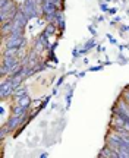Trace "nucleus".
<instances>
[{
    "mask_svg": "<svg viewBox=\"0 0 129 158\" xmlns=\"http://www.w3.org/2000/svg\"><path fill=\"white\" fill-rule=\"evenodd\" d=\"M22 12L27 15V18L37 16V0H27V3L24 5Z\"/></svg>",
    "mask_w": 129,
    "mask_h": 158,
    "instance_id": "nucleus-1",
    "label": "nucleus"
},
{
    "mask_svg": "<svg viewBox=\"0 0 129 158\" xmlns=\"http://www.w3.org/2000/svg\"><path fill=\"white\" fill-rule=\"evenodd\" d=\"M24 44V38H22V34H11L9 40H7V47L11 48H18Z\"/></svg>",
    "mask_w": 129,
    "mask_h": 158,
    "instance_id": "nucleus-2",
    "label": "nucleus"
},
{
    "mask_svg": "<svg viewBox=\"0 0 129 158\" xmlns=\"http://www.w3.org/2000/svg\"><path fill=\"white\" fill-rule=\"evenodd\" d=\"M13 88H15V85H13V82H12V79H9L7 82H5V84L2 85V89H0L2 97H3V98H6L7 95H11L12 91H13Z\"/></svg>",
    "mask_w": 129,
    "mask_h": 158,
    "instance_id": "nucleus-3",
    "label": "nucleus"
},
{
    "mask_svg": "<svg viewBox=\"0 0 129 158\" xmlns=\"http://www.w3.org/2000/svg\"><path fill=\"white\" fill-rule=\"evenodd\" d=\"M21 122H22V116H15V114H13V116L9 118V122H7V124H6V126H7V129H9V130H12V129H15V127H16Z\"/></svg>",
    "mask_w": 129,
    "mask_h": 158,
    "instance_id": "nucleus-4",
    "label": "nucleus"
},
{
    "mask_svg": "<svg viewBox=\"0 0 129 158\" xmlns=\"http://www.w3.org/2000/svg\"><path fill=\"white\" fill-rule=\"evenodd\" d=\"M19 104H21V106H24V107H28V106H29V98L27 95H24L22 98H19Z\"/></svg>",
    "mask_w": 129,
    "mask_h": 158,
    "instance_id": "nucleus-5",
    "label": "nucleus"
},
{
    "mask_svg": "<svg viewBox=\"0 0 129 158\" xmlns=\"http://www.w3.org/2000/svg\"><path fill=\"white\" fill-rule=\"evenodd\" d=\"M15 53H16V48H11V47H9V48H7V51L5 53V56H13Z\"/></svg>",
    "mask_w": 129,
    "mask_h": 158,
    "instance_id": "nucleus-6",
    "label": "nucleus"
},
{
    "mask_svg": "<svg viewBox=\"0 0 129 158\" xmlns=\"http://www.w3.org/2000/svg\"><path fill=\"white\" fill-rule=\"evenodd\" d=\"M12 0H0V7H5L6 5H9Z\"/></svg>",
    "mask_w": 129,
    "mask_h": 158,
    "instance_id": "nucleus-7",
    "label": "nucleus"
},
{
    "mask_svg": "<svg viewBox=\"0 0 129 158\" xmlns=\"http://www.w3.org/2000/svg\"><path fill=\"white\" fill-rule=\"evenodd\" d=\"M53 31H54V27H53V25H49V28H47V32L50 34V32H53Z\"/></svg>",
    "mask_w": 129,
    "mask_h": 158,
    "instance_id": "nucleus-8",
    "label": "nucleus"
},
{
    "mask_svg": "<svg viewBox=\"0 0 129 158\" xmlns=\"http://www.w3.org/2000/svg\"><path fill=\"white\" fill-rule=\"evenodd\" d=\"M22 94H24V89L22 88H19V89L16 91V95H22Z\"/></svg>",
    "mask_w": 129,
    "mask_h": 158,
    "instance_id": "nucleus-9",
    "label": "nucleus"
},
{
    "mask_svg": "<svg viewBox=\"0 0 129 158\" xmlns=\"http://www.w3.org/2000/svg\"><path fill=\"white\" fill-rule=\"evenodd\" d=\"M125 98H126V102L129 104V92H126V97H125Z\"/></svg>",
    "mask_w": 129,
    "mask_h": 158,
    "instance_id": "nucleus-10",
    "label": "nucleus"
}]
</instances>
